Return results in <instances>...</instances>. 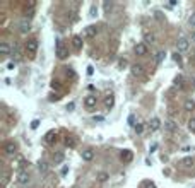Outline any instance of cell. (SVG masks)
Returning a JSON list of instances; mask_svg holds the SVG:
<instances>
[{
    "label": "cell",
    "mask_w": 195,
    "mask_h": 188,
    "mask_svg": "<svg viewBox=\"0 0 195 188\" xmlns=\"http://www.w3.org/2000/svg\"><path fill=\"white\" fill-rule=\"evenodd\" d=\"M55 53H57V57H58V58H62V60H63V58H67V57H69V50L63 46V45H62L60 41L57 43V50H55Z\"/></svg>",
    "instance_id": "cell-1"
},
{
    "label": "cell",
    "mask_w": 195,
    "mask_h": 188,
    "mask_svg": "<svg viewBox=\"0 0 195 188\" xmlns=\"http://www.w3.org/2000/svg\"><path fill=\"white\" fill-rule=\"evenodd\" d=\"M176 46H178V52H187L190 48V41L187 39V38H178V41H176Z\"/></svg>",
    "instance_id": "cell-2"
},
{
    "label": "cell",
    "mask_w": 195,
    "mask_h": 188,
    "mask_svg": "<svg viewBox=\"0 0 195 188\" xmlns=\"http://www.w3.org/2000/svg\"><path fill=\"white\" fill-rule=\"evenodd\" d=\"M134 52L137 57H144V55H147V45L146 43H137L135 48H134Z\"/></svg>",
    "instance_id": "cell-3"
},
{
    "label": "cell",
    "mask_w": 195,
    "mask_h": 188,
    "mask_svg": "<svg viewBox=\"0 0 195 188\" xmlns=\"http://www.w3.org/2000/svg\"><path fill=\"white\" fill-rule=\"evenodd\" d=\"M26 52L29 53V55H36V52H38V41L36 39H29V41L26 43Z\"/></svg>",
    "instance_id": "cell-4"
},
{
    "label": "cell",
    "mask_w": 195,
    "mask_h": 188,
    "mask_svg": "<svg viewBox=\"0 0 195 188\" xmlns=\"http://www.w3.org/2000/svg\"><path fill=\"white\" fill-rule=\"evenodd\" d=\"M4 151H5V154H9V156H14L17 152V146L16 142H7L5 147H4Z\"/></svg>",
    "instance_id": "cell-5"
},
{
    "label": "cell",
    "mask_w": 195,
    "mask_h": 188,
    "mask_svg": "<svg viewBox=\"0 0 195 188\" xmlns=\"http://www.w3.org/2000/svg\"><path fill=\"white\" fill-rule=\"evenodd\" d=\"M149 128L153 132H156V130H159L161 128V120H159L158 116H154V118H151L149 120Z\"/></svg>",
    "instance_id": "cell-6"
},
{
    "label": "cell",
    "mask_w": 195,
    "mask_h": 188,
    "mask_svg": "<svg viewBox=\"0 0 195 188\" xmlns=\"http://www.w3.org/2000/svg\"><path fill=\"white\" fill-rule=\"evenodd\" d=\"M27 181H29V173L27 171H21L17 174V183L19 185H27Z\"/></svg>",
    "instance_id": "cell-7"
},
{
    "label": "cell",
    "mask_w": 195,
    "mask_h": 188,
    "mask_svg": "<svg viewBox=\"0 0 195 188\" xmlns=\"http://www.w3.org/2000/svg\"><path fill=\"white\" fill-rule=\"evenodd\" d=\"M120 159L123 162H130L134 159V154H132V151H128V149H125V151H121L120 152Z\"/></svg>",
    "instance_id": "cell-8"
},
{
    "label": "cell",
    "mask_w": 195,
    "mask_h": 188,
    "mask_svg": "<svg viewBox=\"0 0 195 188\" xmlns=\"http://www.w3.org/2000/svg\"><path fill=\"white\" fill-rule=\"evenodd\" d=\"M96 103H98V99H96L94 96H86V98H84V106H86V108H89V110H91V108H94Z\"/></svg>",
    "instance_id": "cell-9"
},
{
    "label": "cell",
    "mask_w": 195,
    "mask_h": 188,
    "mask_svg": "<svg viewBox=\"0 0 195 188\" xmlns=\"http://www.w3.org/2000/svg\"><path fill=\"white\" fill-rule=\"evenodd\" d=\"M130 70H132V75H135V77H140V75L144 74V67L140 65V63L132 65V68H130Z\"/></svg>",
    "instance_id": "cell-10"
},
{
    "label": "cell",
    "mask_w": 195,
    "mask_h": 188,
    "mask_svg": "<svg viewBox=\"0 0 195 188\" xmlns=\"http://www.w3.org/2000/svg\"><path fill=\"white\" fill-rule=\"evenodd\" d=\"M31 29V22H29V19H24V21H21V24H19V31L24 34V33H27Z\"/></svg>",
    "instance_id": "cell-11"
},
{
    "label": "cell",
    "mask_w": 195,
    "mask_h": 188,
    "mask_svg": "<svg viewBox=\"0 0 195 188\" xmlns=\"http://www.w3.org/2000/svg\"><path fill=\"white\" fill-rule=\"evenodd\" d=\"M154 41H156V36H154L153 33H149V31L144 33V43L146 45H153Z\"/></svg>",
    "instance_id": "cell-12"
},
{
    "label": "cell",
    "mask_w": 195,
    "mask_h": 188,
    "mask_svg": "<svg viewBox=\"0 0 195 188\" xmlns=\"http://www.w3.org/2000/svg\"><path fill=\"white\" fill-rule=\"evenodd\" d=\"M86 38H94L96 34H98V29H96L94 26H87L86 27V31H84Z\"/></svg>",
    "instance_id": "cell-13"
},
{
    "label": "cell",
    "mask_w": 195,
    "mask_h": 188,
    "mask_svg": "<svg viewBox=\"0 0 195 188\" xmlns=\"http://www.w3.org/2000/svg\"><path fill=\"white\" fill-rule=\"evenodd\" d=\"M93 157H94V151H93V149H86L84 152H82V159H84V161H93Z\"/></svg>",
    "instance_id": "cell-14"
},
{
    "label": "cell",
    "mask_w": 195,
    "mask_h": 188,
    "mask_svg": "<svg viewBox=\"0 0 195 188\" xmlns=\"http://www.w3.org/2000/svg\"><path fill=\"white\" fill-rule=\"evenodd\" d=\"M11 52H12V48H11V45H9V43H2V45H0V53H2L4 57H7Z\"/></svg>",
    "instance_id": "cell-15"
},
{
    "label": "cell",
    "mask_w": 195,
    "mask_h": 188,
    "mask_svg": "<svg viewBox=\"0 0 195 188\" xmlns=\"http://www.w3.org/2000/svg\"><path fill=\"white\" fill-rule=\"evenodd\" d=\"M164 128H166L168 132H175L176 130V123H175L171 118H169V120H164Z\"/></svg>",
    "instance_id": "cell-16"
},
{
    "label": "cell",
    "mask_w": 195,
    "mask_h": 188,
    "mask_svg": "<svg viewBox=\"0 0 195 188\" xmlns=\"http://www.w3.org/2000/svg\"><path fill=\"white\" fill-rule=\"evenodd\" d=\"M105 106L108 108V110H111V108L115 106V98H113L111 94H108V96L105 98Z\"/></svg>",
    "instance_id": "cell-17"
},
{
    "label": "cell",
    "mask_w": 195,
    "mask_h": 188,
    "mask_svg": "<svg viewBox=\"0 0 195 188\" xmlns=\"http://www.w3.org/2000/svg\"><path fill=\"white\" fill-rule=\"evenodd\" d=\"M193 157H183V159H181V161H180V164H181V166L183 168H192L193 166Z\"/></svg>",
    "instance_id": "cell-18"
},
{
    "label": "cell",
    "mask_w": 195,
    "mask_h": 188,
    "mask_svg": "<svg viewBox=\"0 0 195 188\" xmlns=\"http://www.w3.org/2000/svg\"><path fill=\"white\" fill-rule=\"evenodd\" d=\"M72 46H74L75 50H80V48H82V38H80V36H74V38H72Z\"/></svg>",
    "instance_id": "cell-19"
},
{
    "label": "cell",
    "mask_w": 195,
    "mask_h": 188,
    "mask_svg": "<svg viewBox=\"0 0 195 188\" xmlns=\"http://www.w3.org/2000/svg\"><path fill=\"white\" fill-rule=\"evenodd\" d=\"M183 108L187 111H193L195 110V101L193 99H187L185 101V105H183Z\"/></svg>",
    "instance_id": "cell-20"
},
{
    "label": "cell",
    "mask_w": 195,
    "mask_h": 188,
    "mask_svg": "<svg viewBox=\"0 0 195 188\" xmlns=\"http://www.w3.org/2000/svg\"><path fill=\"white\" fill-rule=\"evenodd\" d=\"M12 57L16 58V60H21V52H19V46L17 45L12 46Z\"/></svg>",
    "instance_id": "cell-21"
},
{
    "label": "cell",
    "mask_w": 195,
    "mask_h": 188,
    "mask_svg": "<svg viewBox=\"0 0 195 188\" xmlns=\"http://www.w3.org/2000/svg\"><path fill=\"white\" fill-rule=\"evenodd\" d=\"M38 168H39V171L46 173L48 171V162L46 161H39V162H38Z\"/></svg>",
    "instance_id": "cell-22"
},
{
    "label": "cell",
    "mask_w": 195,
    "mask_h": 188,
    "mask_svg": "<svg viewBox=\"0 0 195 188\" xmlns=\"http://www.w3.org/2000/svg\"><path fill=\"white\" fill-rule=\"evenodd\" d=\"M96 16H98V7H96V5H91V9H89V17H91V19H94Z\"/></svg>",
    "instance_id": "cell-23"
},
{
    "label": "cell",
    "mask_w": 195,
    "mask_h": 188,
    "mask_svg": "<svg viewBox=\"0 0 195 188\" xmlns=\"http://www.w3.org/2000/svg\"><path fill=\"white\" fill-rule=\"evenodd\" d=\"M134 130H135V133H137V135H140V133L144 132V125H142V123H135Z\"/></svg>",
    "instance_id": "cell-24"
},
{
    "label": "cell",
    "mask_w": 195,
    "mask_h": 188,
    "mask_svg": "<svg viewBox=\"0 0 195 188\" xmlns=\"http://www.w3.org/2000/svg\"><path fill=\"white\" fill-rule=\"evenodd\" d=\"M188 130L192 133H195V118H190L188 120Z\"/></svg>",
    "instance_id": "cell-25"
},
{
    "label": "cell",
    "mask_w": 195,
    "mask_h": 188,
    "mask_svg": "<svg viewBox=\"0 0 195 188\" xmlns=\"http://www.w3.org/2000/svg\"><path fill=\"white\" fill-rule=\"evenodd\" d=\"M164 57H166V53L164 52H159L158 55H156V63H161L164 60Z\"/></svg>",
    "instance_id": "cell-26"
},
{
    "label": "cell",
    "mask_w": 195,
    "mask_h": 188,
    "mask_svg": "<svg viewBox=\"0 0 195 188\" xmlns=\"http://www.w3.org/2000/svg\"><path fill=\"white\" fill-rule=\"evenodd\" d=\"M65 146H67V147H75L74 139H72V137H67V139H65Z\"/></svg>",
    "instance_id": "cell-27"
},
{
    "label": "cell",
    "mask_w": 195,
    "mask_h": 188,
    "mask_svg": "<svg viewBox=\"0 0 195 188\" xmlns=\"http://www.w3.org/2000/svg\"><path fill=\"white\" fill-rule=\"evenodd\" d=\"M7 183H9V174H4V176H2V188H5L7 186Z\"/></svg>",
    "instance_id": "cell-28"
},
{
    "label": "cell",
    "mask_w": 195,
    "mask_h": 188,
    "mask_svg": "<svg viewBox=\"0 0 195 188\" xmlns=\"http://www.w3.org/2000/svg\"><path fill=\"white\" fill-rule=\"evenodd\" d=\"M144 188H156V185H154V181L147 180V181H144Z\"/></svg>",
    "instance_id": "cell-29"
},
{
    "label": "cell",
    "mask_w": 195,
    "mask_h": 188,
    "mask_svg": "<svg viewBox=\"0 0 195 188\" xmlns=\"http://www.w3.org/2000/svg\"><path fill=\"white\" fill-rule=\"evenodd\" d=\"M103 7H105L106 12H110L111 9H113V4H111V2H105V5H103Z\"/></svg>",
    "instance_id": "cell-30"
},
{
    "label": "cell",
    "mask_w": 195,
    "mask_h": 188,
    "mask_svg": "<svg viewBox=\"0 0 195 188\" xmlns=\"http://www.w3.org/2000/svg\"><path fill=\"white\" fill-rule=\"evenodd\" d=\"M38 127H39V120H33L31 121V130H36Z\"/></svg>",
    "instance_id": "cell-31"
},
{
    "label": "cell",
    "mask_w": 195,
    "mask_h": 188,
    "mask_svg": "<svg viewBox=\"0 0 195 188\" xmlns=\"http://www.w3.org/2000/svg\"><path fill=\"white\" fill-rule=\"evenodd\" d=\"M98 180H99V181H106V180H108V176H106L105 173H99V174H98Z\"/></svg>",
    "instance_id": "cell-32"
},
{
    "label": "cell",
    "mask_w": 195,
    "mask_h": 188,
    "mask_svg": "<svg viewBox=\"0 0 195 188\" xmlns=\"http://www.w3.org/2000/svg\"><path fill=\"white\" fill-rule=\"evenodd\" d=\"M128 123H130L132 127H135V116H134V115L128 116Z\"/></svg>",
    "instance_id": "cell-33"
},
{
    "label": "cell",
    "mask_w": 195,
    "mask_h": 188,
    "mask_svg": "<svg viewBox=\"0 0 195 188\" xmlns=\"http://www.w3.org/2000/svg\"><path fill=\"white\" fill-rule=\"evenodd\" d=\"M62 161H63V154H60V152H58L57 157H55V162H62Z\"/></svg>",
    "instance_id": "cell-34"
},
{
    "label": "cell",
    "mask_w": 195,
    "mask_h": 188,
    "mask_svg": "<svg viewBox=\"0 0 195 188\" xmlns=\"http://www.w3.org/2000/svg\"><path fill=\"white\" fill-rule=\"evenodd\" d=\"M188 22H190V26H195V12L190 16V19H188Z\"/></svg>",
    "instance_id": "cell-35"
},
{
    "label": "cell",
    "mask_w": 195,
    "mask_h": 188,
    "mask_svg": "<svg viewBox=\"0 0 195 188\" xmlns=\"http://www.w3.org/2000/svg\"><path fill=\"white\" fill-rule=\"evenodd\" d=\"M173 58H175V62H178L180 65H181V57H180L178 53H175V55H173Z\"/></svg>",
    "instance_id": "cell-36"
},
{
    "label": "cell",
    "mask_w": 195,
    "mask_h": 188,
    "mask_svg": "<svg viewBox=\"0 0 195 188\" xmlns=\"http://www.w3.org/2000/svg\"><path fill=\"white\" fill-rule=\"evenodd\" d=\"M93 74H94V67L89 65V67H87V75H93Z\"/></svg>",
    "instance_id": "cell-37"
},
{
    "label": "cell",
    "mask_w": 195,
    "mask_h": 188,
    "mask_svg": "<svg viewBox=\"0 0 195 188\" xmlns=\"http://www.w3.org/2000/svg\"><path fill=\"white\" fill-rule=\"evenodd\" d=\"M166 4H168L169 7H175V5H176V4H178V2H176V0H168Z\"/></svg>",
    "instance_id": "cell-38"
},
{
    "label": "cell",
    "mask_w": 195,
    "mask_h": 188,
    "mask_svg": "<svg viewBox=\"0 0 195 188\" xmlns=\"http://www.w3.org/2000/svg\"><path fill=\"white\" fill-rule=\"evenodd\" d=\"M74 108H75V105H74V103H70V105H67V110H69V111H72Z\"/></svg>",
    "instance_id": "cell-39"
},
{
    "label": "cell",
    "mask_w": 195,
    "mask_h": 188,
    "mask_svg": "<svg viewBox=\"0 0 195 188\" xmlns=\"http://www.w3.org/2000/svg\"><path fill=\"white\" fill-rule=\"evenodd\" d=\"M67 173H69V168L65 166V168H63V169H62V176H65V174H67Z\"/></svg>",
    "instance_id": "cell-40"
},
{
    "label": "cell",
    "mask_w": 195,
    "mask_h": 188,
    "mask_svg": "<svg viewBox=\"0 0 195 188\" xmlns=\"http://www.w3.org/2000/svg\"><path fill=\"white\" fill-rule=\"evenodd\" d=\"M118 65H120V67H125V65H127V60H125V58H123V60H120V63H118Z\"/></svg>",
    "instance_id": "cell-41"
},
{
    "label": "cell",
    "mask_w": 195,
    "mask_h": 188,
    "mask_svg": "<svg viewBox=\"0 0 195 188\" xmlns=\"http://www.w3.org/2000/svg\"><path fill=\"white\" fill-rule=\"evenodd\" d=\"M14 67H16V63H14V62H11V63H9V65H7V68H9V70H12V68H14Z\"/></svg>",
    "instance_id": "cell-42"
},
{
    "label": "cell",
    "mask_w": 195,
    "mask_h": 188,
    "mask_svg": "<svg viewBox=\"0 0 195 188\" xmlns=\"http://www.w3.org/2000/svg\"><path fill=\"white\" fill-rule=\"evenodd\" d=\"M52 87H53V89H58V87H60V82H53Z\"/></svg>",
    "instance_id": "cell-43"
},
{
    "label": "cell",
    "mask_w": 195,
    "mask_h": 188,
    "mask_svg": "<svg viewBox=\"0 0 195 188\" xmlns=\"http://www.w3.org/2000/svg\"><path fill=\"white\" fill-rule=\"evenodd\" d=\"M192 41H193V43H195V31H193V33H192Z\"/></svg>",
    "instance_id": "cell-44"
}]
</instances>
